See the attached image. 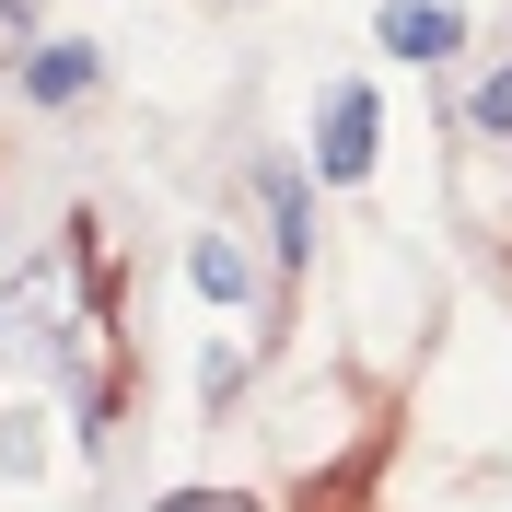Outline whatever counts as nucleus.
Masks as SVG:
<instances>
[{
	"mask_svg": "<svg viewBox=\"0 0 512 512\" xmlns=\"http://www.w3.org/2000/svg\"><path fill=\"white\" fill-rule=\"evenodd\" d=\"M373 94H361V82H338V94H326V140H315V163H326V187H361V175H373Z\"/></svg>",
	"mask_w": 512,
	"mask_h": 512,
	"instance_id": "nucleus-1",
	"label": "nucleus"
},
{
	"mask_svg": "<svg viewBox=\"0 0 512 512\" xmlns=\"http://www.w3.org/2000/svg\"><path fill=\"white\" fill-rule=\"evenodd\" d=\"M256 210H268V245H280V268H303V245H315V210H303V175H291V163H256Z\"/></svg>",
	"mask_w": 512,
	"mask_h": 512,
	"instance_id": "nucleus-2",
	"label": "nucleus"
},
{
	"mask_svg": "<svg viewBox=\"0 0 512 512\" xmlns=\"http://www.w3.org/2000/svg\"><path fill=\"white\" fill-rule=\"evenodd\" d=\"M454 0H384V47H396V59H454Z\"/></svg>",
	"mask_w": 512,
	"mask_h": 512,
	"instance_id": "nucleus-3",
	"label": "nucleus"
},
{
	"mask_svg": "<svg viewBox=\"0 0 512 512\" xmlns=\"http://www.w3.org/2000/svg\"><path fill=\"white\" fill-rule=\"evenodd\" d=\"M24 94L35 105H82V94H94V47H47V59H24Z\"/></svg>",
	"mask_w": 512,
	"mask_h": 512,
	"instance_id": "nucleus-4",
	"label": "nucleus"
},
{
	"mask_svg": "<svg viewBox=\"0 0 512 512\" xmlns=\"http://www.w3.org/2000/svg\"><path fill=\"white\" fill-rule=\"evenodd\" d=\"M187 280L210 291V303H245V280H256V268H245V245H222V233H198V245H187Z\"/></svg>",
	"mask_w": 512,
	"mask_h": 512,
	"instance_id": "nucleus-5",
	"label": "nucleus"
},
{
	"mask_svg": "<svg viewBox=\"0 0 512 512\" xmlns=\"http://www.w3.org/2000/svg\"><path fill=\"white\" fill-rule=\"evenodd\" d=\"M466 117H478L489 140H512V70H489V82H478V105H466Z\"/></svg>",
	"mask_w": 512,
	"mask_h": 512,
	"instance_id": "nucleus-6",
	"label": "nucleus"
},
{
	"mask_svg": "<svg viewBox=\"0 0 512 512\" xmlns=\"http://www.w3.org/2000/svg\"><path fill=\"white\" fill-rule=\"evenodd\" d=\"M35 59V12H24V0H0V70H24Z\"/></svg>",
	"mask_w": 512,
	"mask_h": 512,
	"instance_id": "nucleus-7",
	"label": "nucleus"
},
{
	"mask_svg": "<svg viewBox=\"0 0 512 512\" xmlns=\"http://www.w3.org/2000/svg\"><path fill=\"white\" fill-rule=\"evenodd\" d=\"M163 512H268V501H245V489H175Z\"/></svg>",
	"mask_w": 512,
	"mask_h": 512,
	"instance_id": "nucleus-8",
	"label": "nucleus"
}]
</instances>
